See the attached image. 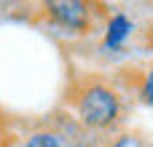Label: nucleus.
<instances>
[{
    "label": "nucleus",
    "instance_id": "nucleus-5",
    "mask_svg": "<svg viewBox=\"0 0 153 147\" xmlns=\"http://www.w3.org/2000/svg\"><path fill=\"white\" fill-rule=\"evenodd\" d=\"M110 147H145V145H143L140 137H134V134H124V137H118Z\"/></svg>",
    "mask_w": 153,
    "mask_h": 147
},
{
    "label": "nucleus",
    "instance_id": "nucleus-6",
    "mask_svg": "<svg viewBox=\"0 0 153 147\" xmlns=\"http://www.w3.org/2000/svg\"><path fill=\"white\" fill-rule=\"evenodd\" d=\"M143 96H145V102H151V104H153V67L148 70V75H145V83H143Z\"/></svg>",
    "mask_w": 153,
    "mask_h": 147
},
{
    "label": "nucleus",
    "instance_id": "nucleus-3",
    "mask_svg": "<svg viewBox=\"0 0 153 147\" xmlns=\"http://www.w3.org/2000/svg\"><path fill=\"white\" fill-rule=\"evenodd\" d=\"M132 32V21L124 16V13H116L113 19H110V24H108V35H105V43L108 46H118L126 35Z\"/></svg>",
    "mask_w": 153,
    "mask_h": 147
},
{
    "label": "nucleus",
    "instance_id": "nucleus-2",
    "mask_svg": "<svg viewBox=\"0 0 153 147\" xmlns=\"http://www.w3.org/2000/svg\"><path fill=\"white\" fill-rule=\"evenodd\" d=\"M46 8L62 27H70V29H86L89 27V8H86V3H75V0L65 3L62 0V3H48Z\"/></svg>",
    "mask_w": 153,
    "mask_h": 147
},
{
    "label": "nucleus",
    "instance_id": "nucleus-1",
    "mask_svg": "<svg viewBox=\"0 0 153 147\" xmlns=\"http://www.w3.org/2000/svg\"><path fill=\"white\" fill-rule=\"evenodd\" d=\"M75 107H78L81 123L89 126V129H105V126H110V123L118 118V110H121L116 91L108 88L105 83H91V86H86V88L78 94Z\"/></svg>",
    "mask_w": 153,
    "mask_h": 147
},
{
    "label": "nucleus",
    "instance_id": "nucleus-4",
    "mask_svg": "<svg viewBox=\"0 0 153 147\" xmlns=\"http://www.w3.org/2000/svg\"><path fill=\"white\" fill-rule=\"evenodd\" d=\"M24 147H70L67 145V139L62 137V134H56V131H38V134H32Z\"/></svg>",
    "mask_w": 153,
    "mask_h": 147
}]
</instances>
